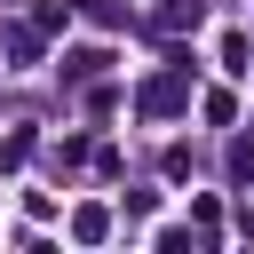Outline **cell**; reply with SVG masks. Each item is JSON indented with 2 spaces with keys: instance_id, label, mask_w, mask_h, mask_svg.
<instances>
[{
  "instance_id": "1",
  "label": "cell",
  "mask_w": 254,
  "mask_h": 254,
  "mask_svg": "<svg viewBox=\"0 0 254 254\" xmlns=\"http://www.w3.org/2000/svg\"><path fill=\"white\" fill-rule=\"evenodd\" d=\"M167 24H198V0H167Z\"/></svg>"
}]
</instances>
